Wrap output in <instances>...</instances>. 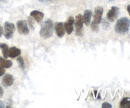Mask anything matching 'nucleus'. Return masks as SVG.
Segmentation results:
<instances>
[{
	"instance_id": "20e7f679",
	"label": "nucleus",
	"mask_w": 130,
	"mask_h": 108,
	"mask_svg": "<svg viewBox=\"0 0 130 108\" xmlns=\"http://www.w3.org/2000/svg\"><path fill=\"white\" fill-rule=\"evenodd\" d=\"M15 30V27L14 24L9 22H6L5 23V32L4 35L8 39H10L13 36L14 32Z\"/></svg>"
},
{
	"instance_id": "a878e982",
	"label": "nucleus",
	"mask_w": 130,
	"mask_h": 108,
	"mask_svg": "<svg viewBox=\"0 0 130 108\" xmlns=\"http://www.w3.org/2000/svg\"><path fill=\"white\" fill-rule=\"evenodd\" d=\"M109 1H114V0H109Z\"/></svg>"
},
{
	"instance_id": "2eb2a0df",
	"label": "nucleus",
	"mask_w": 130,
	"mask_h": 108,
	"mask_svg": "<svg viewBox=\"0 0 130 108\" xmlns=\"http://www.w3.org/2000/svg\"><path fill=\"white\" fill-rule=\"evenodd\" d=\"M0 48L2 50V53L4 58H6L8 57V46L6 43H0Z\"/></svg>"
},
{
	"instance_id": "aec40b11",
	"label": "nucleus",
	"mask_w": 130,
	"mask_h": 108,
	"mask_svg": "<svg viewBox=\"0 0 130 108\" xmlns=\"http://www.w3.org/2000/svg\"><path fill=\"white\" fill-rule=\"evenodd\" d=\"M5 73V67H3L2 66L0 65V77L2 76L3 75H4V74Z\"/></svg>"
},
{
	"instance_id": "f257e3e1",
	"label": "nucleus",
	"mask_w": 130,
	"mask_h": 108,
	"mask_svg": "<svg viewBox=\"0 0 130 108\" xmlns=\"http://www.w3.org/2000/svg\"><path fill=\"white\" fill-rule=\"evenodd\" d=\"M54 23L51 19H48L42 24L39 34L43 39H48L52 36L54 32Z\"/></svg>"
},
{
	"instance_id": "1a4fd4ad",
	"label": "nucleus",
	"mask_w": 130,
	"mask_h": 108,
	"mask_svg": "<svg viewBox=\"0 0 130 108\" xmlns=\"http://www.w3.org/2000/svg\"><path fill=\"white\" fill-rule=\"evenodd\" d=\"M104 13V8L101 6H98L95 9V15H94V21L98 24H100L102 19V15Z\"/></svg>"
},
{
	"instance_id": "a211bd4d",
	"label": "nucleus",
	"mask_w": 130,
	"mask_h": 108,
	"mask_svg": "<svg viewBox=\"0 0 130 108\" xmlns=\"http://www.w3.org/2000/svg\"><path fill=\"white\" fill-rule=\"evenodd\" d=\"M98 23H96V22H95L94 20H93V22L91 24V28L93 31L95 32H98L99 30V26Z\"/></svg>"
},
{
	"instance_id": "6e6552de",
	"label": "nucleus",
	"mask_w": 130,
	"mask_h": 108,
	"mask_svg": "<svg viewBox=\"0 0 130 108\" xmlns=\"http://www.w3.org/2000/svg\"><path fill=\"white\" fill-rule=\"evenodd\" d=\"M55 30L57 35L59 38H62L64 36L66 30H65L64 25L63 22H56L55 24Z\"/></svg>"
},
{
	"instance_id": "ddd939ff",
	"label": "nucleus",
	"mask_w": 130,
	"mask_h": 108,
	"mask_svg": "<svg viewBox=\"0 0 130 108\" xmlns=\"http://www.w3.org/2000/svg\"><path fill=\"white\" fill-rule=\"evenodd\" d=\"M21 54V50L15 47H12L9 48L8 57L10 58H15Z\"/></svg>"
},
{
	"instance_id": "423d86ee",
	"label": "nucleus",
	"mask_w": 130,
	"mask_h": 108,
	"mask_svg": "<svg viewBox=\"0 0 130 108\" xmlns=\"http://www.w3.org/2000/svg\"><path fill=\"white\" fill-rule=\"evenodd\" d=\"M119 13V8L117 6H112L110 10L108 11L107 18L110 22H114L118 18Z\"/></svg>"
},
{
	"instance_id": "4be33fe9",
	"label": "nucleus",
	"mask_w": 130,
	"mask_h": 108,
	"mask_svg": "<svg viewBox=\"0 0 130 108\" xmlns=\"http://www.w3.org/2000/svg\"><path fill=\"white\" fill-rule=\"evenodd\" d=\"M3 34V27L0 25V37H1Z\"/></svg>"
},
{
	"instance_id": "f3484780",
	"label": "nucleus",
	"mask_w": 130,
	"mask_h": 108,
	"mask_svg": "<svg viewBox=\"0 0 130 108\" xmlns=\"http://www.w3.org/2000/svg\"><path fill=\"white\" fill-rule=\"evenodd\" d=\"M17 60L18 64H19V66L20 67V68H21L22 69H25V64H24V59L22 57H19L17 59Z\"/></svg>"
},
{
	"instance_id": "9d476101",
	"label": "nucleus",
	"mask_w": 130,
	"mask_h": 108,
	"mask_svg": "<svg viewBox=\"0 0 130 108\" xmlns=\"http://www.w3.org/2000/svg\"><path fill=\"white\" fill-rule=\"evenodd\" d=\"M14 81V78L13 76L10 74H6L4 76L2 80V84L5 87L10 86L13 85Z\"/></svg>"
},
{
	"instance_id": "39448f33",
	"label": "nucleus",
	"mask_w": 130,
	"mask_h": 108,
	"mask_svg": "<svg viewBox=\"0 0 130 108\" xmlns=\"http://www.w3.org/2000/svg\"><path fill=\"white\" fill-rule=\"evenodd\" d=\"M17 27L18 32L20 34L27 35L29 34V29L27 26V24L25 20H19L17 22Z\"/></svg>"
},
{
	"instance_id": "393cba45",
	"label": "nucleus",
	"mask_w": 130,
	"mask_h": 108,
	"mask_svg": "<svg viewBox=\"0 0 130 108\" xmlns=\"http://www.w3.org/2000/svg\"><path fill=\"white\" fill-rule=\"evenodd\" d=\"M50 1V0H39V1L42 3H44V2H48V1Z\"/></svg>"
},
{
	"instance_id": "dca6fc26",
	"label": "nucleus",
	"mask_w": 130,
	"mask_h": 108,
	"mask_svg": "<svg viewBox=\"0 0 130 108\" xmlns=\"http://www.w3.org/2000/svg\"><path fill=\"white\" fill-rule=\"evenodd\" d=\"M119 106L121 108H130V99L128 97L123 98L121 101Z\"/></svg>"
},
{
	"instance_id": "412c9836",
	"label": "nucleus",
	"mask_w": 130,
	"mask_h": 108,
	"mask_svg": "<svg viewBox=\"0 0 130 108\" xmlns=\"http://www.w3.org/2000/svg\"><path fill=\"white\" fill-rule=\"evenodd\" d=\"M3 93H4L3 89V88L1 87V86H0V98L2 97H3Z\"/></svg>"
},
{
	"instance_id": "f8f14e48",
	"label": "nucleus",
	"mask_w": 130,
	"mask_h": 108,
	"mask_svg": "<svg viewBox=\"0 0 130 108\" xmlns=\"http://www.w3.org/2000/svg\"><path fill=\"white\" fill-rule=\"evenodd\" d=\"M91 16H92V12L90 10H86L84 12V15L83 16V20L84 24L87 26L90 25Z\"/></svg>"
},
{
	"instance_id": "0eeeda50",
	"label": "nucleus",
	"mask_w": 130,
	"mask_h": 108,
	"mask_svg": "<svg viewBox=\"0 0 130 108\" xmlns=\"http://www.w3.org/2000/svg\"><path fill=\"white\" fill-rule=\"evenodd\" d=\"M75 19L73 17L71 16L68 18V20L66 22L63 24L65 30L68 34H71L74 30V24Z\"/></svg>"
},
{
	"instance_id": "9b49d317",
	"label": "nucleus",
	"mask_w": 130,
	"mask_h": 108,
	"mask_svg": "<svg viewBox=\"0 0 130 108\" xmlns=\"http://www.w3.org/2000/svg\"><path fill=\"white\" fill-rule=\"evenodd\" d=\"M30 17L33 18L38 23H40L44 18V13L38 10H33L30 13Z\"/></svg>"
},
{
	"instance_id": "7ed1b4c3",
	"label": "nucleus",
	"mask_w": 130,
	"mask_h": 108,
	"mask_svg": "<svg viewBox=\"0 0 130 108\" xmlns=\"http://www.w3.org/2000/svg\"><path fill=\"white\" fill-rule=\"evenodd\" d=\"M75 29H76V35L79 36H83V15L81 14H78L76 15L75 19Z\"/></svg>"
},
{
	"instance_id": "5701e85b",
	"label": "nucleus",
	"mask_w": 130,
	"mask_h": 108,
	"mask_svg": "<svg viewBox=\"0 0 130 108\" xmlns=\"http://www.w3.org/2000/svg\"><path fill=\"white\" fill-rule=\"evenodd\" d=\"M4 107H5V104H4V103L2 101L0 100V108H3Z\"/></svg>"
},
{
	"instance_id": "4468645a",
	"label": "nucleus",
	"mask_w": 130,
	"mask_h": 108,
	"mask_svg": "<svg viewBox=\"0 0 130 108\" xmlns=\"http://www.w3.org/2000/svg\"><path fill=\"white\" fill-rule=\"evenodd\" d=\"M13 63L10 60H6L5 58L0 57V65L5 68H10L11 67Z\"/></svg>"
},
{
	"instance_id": "b1692460",
	"label": "nucleus",
	"mask_w": 130,
	"mask_h": 108,
	"mask_svg": "<svg viewBox=\"0 0 130 108\" xmlns=\"http://www.w3.org/2000/svg\"><path fill=\"white\" fill-rule=\"evenodd\" d=\"M127 11H128V12L129 13L130 15V5H128V6H127Z\"/></svg>"
},
{
	"instance_id": "6ab92c4d",
	"label": "nucleus",
	"mask_w": 130,
	"mask_h": 108,
	"mask_svg": "<svg viewBox=\"0 0 130 108\" xmlns=\"http://www.w3.org/2000/svg\"><path fill=\"white\" fill-rule=\"evenodd\" d=\"M112 105L110 104H109V102H104L102 104V108H111L112 107Z\"/></svg>"
},
{
	"instance_id": "f03ea898",
	"label": "nucleus",
	"mask_w": 130,
	"mask_h": 108,
	"mask_svg": "<svg viewBox=\"0 0 130 108\" xmlns=\"http://www.w3.org/2000/svg\"><path fill=\"white\" fill-rule=\"evenodd\" d=\"M130 28V20L127 17L118 19L114 26V30L117 33L124 34L128 33Z\"/></svg>"
}]
</instances>
